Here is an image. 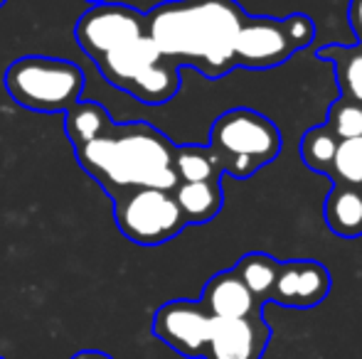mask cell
I'll list each match as a JSON object with an SVG mask.
<instances>
[{
  "instance_id": "4fadbf2b",
  "label": "cell",
  "mask_w": 362,
  "mask_h": 359,
  "mask_svg": "<svg viewBox=\"0 0 362 359\" xmlns=\"http://www.w3.org/2000/svg\"><path fill=\"white\" fill-rule=\"evenodd\" d=\"M323 219L340 239L362 236V187L333 185L323 202Z\"/></svg>"
},
{
  "instance_id": "d6986e66",
  "label": "cell",
  "mask_w": 362,
  "mask_h": 359,
  "mask_svg": "<svg viewBox=\"0 0 362 359\" xmlns=\"http://www.w3.org/2000/svg\"><path fill=\"white\" fill-rule=\"evenodd\" d=\"M340 140L333 135V130L325 123L315 126V128L305 130L300 138V160L308 165L310 170H315L318 175L328 178V170L333 165L335 150H338Z\"/></svg>"
},
{
  "instance_id": "9c48e42d",
  "label": "cell",
  "mask_w": 362,
  "mask_h": 359,
  "mask_svg": "<svg viewBox=\"0 0 362 359\" xmlns=\"http://www.w3.org/2000/svg\"><path fill=\"white\" fill-rule=\"evenodd\" d=\"M215 317L200 300H170L153 315V335L177 355L200 359L205 355Z\"/></svg>"
},
{
  "instance_id": "8fae6325",
  "label": "cell",
  "mask_w": 362,
  "mask_h": 359,
  "mask_svg": "<svg viewBox=\"0 0 362 359\" xmlns=\"http://www.w3.org/2000/svg\"><path fill=\"white\" fill-rule=\"evenodd\" d=\"M272 342V325L264 315L242 317V320L212 322L202 359H262Z\"/></svg>"
},
{
  "instance_id": "9a60e30c",
  "label": "cell",
  "mask_w": 362,
  "mask_h": 359,
  "mask_svg": "<svg viewBox=\"0 0 362 359\" xmlns=\"http://www.w3.org/2000/svg\"><path fill=\"white\" fill-rule=\"evenodd\" d=\"M315 57L335 67L340 99L362 106V44H323Z\"/></svg>"
},
{
  "instance_id": "277c9868",
  "label": "cell",
  "mask_w": 362,
  "mask_h": 359,
  "mask_svg": "<svg viewBox=\"0 0 362 359\" xmlns=\"http://www.w3.org/2000/svg\"><path fill=\"white\" fill-rule=\"evenodd\" d=\"M5 89L15 104L40 114H67L81 101L84 72L74 62L54 57L15 59L5 72Z\"/></svg>"
},
{
  "instance_id": "8992f818",
  "label": "cell",
  "mask_w": 362,
  "mask_h": 359,
  "mask_svg": "<svg viewBox=\"0 0 362 359\" xmlns=\"http://www.w3.org/2000/svg\"><path fill=\"white\" fill-rule=\"evenodd\" d=\"M315 39V23L303 13L288 18L247 15L237 37L234 62L247 69H274Z\"/></svg>"
},
{
  "instance_id": "5b68a950",
  "label": "cell",
  "mask_w": 362,
  "mask_h": 359,
  "mask_svg": "<svg viewBox=\"0 0 362 359\" xmlns=\"http://www.w3.org/2000/svg\"><path fill=\"white\" fill-rule=\"evenodd\" d=\"M94 64L106 82L144 104H168L180 91L177 67L158 52L148 35L121 44L119 49L99 57Z\"/></svg>"
},
{
  "instance_id": "52a82bcc",
  "label": "cell",
  "mask_w": 362,
  "mask_h": 359,
  "mask_svg": "<svg viewBox=\"0 0 362 359\" xmlns=\"http://www.w3.org/2000/svg\"><path fill=\"white\" fill-rule=\"evenodd\" d=\"M111 200L119 231L139 246H160L187 226L173 192L141 187L114 195Z\"/></svg>"
},
{
  "instance_id": "30bf717a",
  "label": "cell",
  "mask_w": 362,
  "mask_h": 359,
  "mask_svg": "<svg viewBox=\"0 0 362 359\" xmlns=\"http://www.w3.org/2000/svg\"><path fill=\"white\" fill-rule=\"evenodd\" d=\"M333 288L330 271L320 261L296 259V261H279L276 283L269 303H276L293 310H308L328 298Z\"/></svg>"
},
{
  "instance_id": "ac0fdd59",
  "label": "cell",
  "mask_w": 362,
  "mask_h": 359,
  "mask_svg": "<svg viewBox=\"0 0 362 359\" xmlns=\"http://www.w3.org/2000/svg\"><path fill=\"white\" fill-rule=\"evenodd\" d=\"M234 273L242 278V283L249 288V293H252L259 303H269L272 291H274V283H276L279 261L269 254L254 251V254H247L237 261Z\"/></svg>"
},
{
  "instance_id": "7402d4cb",
  "label": "cell",
  "mask_w": 362,
  "mask_h": 359,
  "mask_svg": "<svg viewBox=\"0 0 362 359\" xmlns=\"http://www.w3.org/2000/svg\"><path fill=\"white\" fill-rule=\"evenodd\" d=\"M348 20L350 28H353V35L358 37V44H362V0H350Z\"/></svg>"
},
{
  "instance_id": "2e32d148",
  "label": "cell",
  "mask_w": 362,
  "mask_h": 359,
  "mask_svg": "<svg viewBox=\"0 0 362 359\" xmlns=\"http://www.w3.org/2000/svg\"><path fill=\"white\" fill-rule=\"evenodd\" d=\"M173 168L180 182L222 180L224 170L210 145H175Z\"/></svg>"
},
{
  "instance_id": "cb8c5ba5",
  "label": "cell",
  "mask_w": 362,
  "mask_h": 359,
  "mask_svg": "<svg viewBox=\"0 0 362 359\" xmlns=\"http://www.w3.org/2000/svg\"><path fill=\"white\" fill-rule=\"evenodd\" d=\"M89 3H94V5H99V3H109V0H89Z\"/></svg>"
},
{
  "instance_id": "6da1fadb",
  "label": "cell",
  "mask_w": 362,
  "mask_h": 359,
  "mask_svg": "<svg viewBox=\"0 0 362 359\" xmlns=\"http://www.w3.org/2000/svg\"><path fill=\"white\" fill-rule=\"evenodd\" d=\"M247 13L237 0H168L146 13V35L170 64L222 79L237 67L234 49Z\"/></svg>"
},
{
  "instance_id": "44dd1931",
  "label": "cell",
  "mask_w": 362,
  "mask_h": 359,
  "mask_svg": "<svg viewBox=\"0 0 362 359\" xmlns=\"http://www.w3.org/2000/svg\"><path fill=\"white\" fill-rule=\"evenodd\" d=\"M325 126L333 130V135L338 140L362 138V106L353 104V101L338 99L328 109Z\"/></svg>"
},
{
  "instance_id": "ffe728a7",
  "label": "cell",
  "mask_w": 362,
  "mask_h": 359,
  "mask_svg": "<svg viewBox=\"0 0 362 359\" xmlns=\"http://www.w3.org/2000/svg\"><path fill=\"white\" fill-rule=\"evenodd\" d=\"M328 178L333 180V185L362 187V138L340 140Z\"/></svg>"
},
{
  "instance_id": "7c38bea8",
  "label": "cell",
  "mask_w": 362,
  "mask_h": 359,
  "mask_svg": "<svg viewBox=\"0 0 362 359\" xmlns=\"http://www.w3.org/2000/svg\"><path fill=\"white\" fill-rule=\"evenodd\" d=\"M200 303L212 317H219V320H242V317L264 315V303H259L249 293V288L244 286L234 269L215 273L202 288Z\"/></svg>"
},
{
  "instance_id": "d4e9b609",
  "label": "cell",
  "mask_w": 362,
  "mask_h": 359,
  "mask_svg": "<svg viewBox=\"0 0 362 359\" xmlns=\"http://www.w3.org/2000/svg\"><path fill=\"white\" fill-rule=\"evenodd\" d=\"M3 3H5V0H0V5H3Z\"/></svg>"
},
{
  "instance_id": "5bb4252c",
  "label": "cell",
  "mask_w": 362,
  "mask_h": 359,
  "mask_svg": "<svg viewBox=\"0 0 362 359\" xmlns=\"http://www.w3.org/2000/svg\"><path fill=\"white\" fill-rule=\"evenodd\" d=\"M177 207L187 224H207L222 212L224 192L222 180H205V182H180L173 190Z\"/></svg>"
},
{
  "instance_id": "603a6c76",
  "label": "cell",
  "mask_w": 362,
  "mask_h": 359,
  "mask_svg": "<svg viewBox=\"0 0 362 359\" xmlns=\"http://www.w3.org/2000/svg\"><path fill=\"white\" fill-rule=\"evenodd\" d=\"M72 359H114V357L106 355V352H99V350H81V352H76Z\"/></svg>"
},
{
  "instance_id": "3957f363",
  "label": "cell",
  "mask_w": 362,
  "mask_h": 359,
  "mask_svg": "<svg viewBox=\"0 0 362 359\" xmlns=\"http://www.w3.org/2000/svg\"><path fill=\"white\" fill-rule=\"evenodd\" d=\"M210 145L219 165L234 180H249L281 153V130L254 109H232L217 116Z\"/></svg>"
},
{
  "instance_id": "e0dca14e",
  "label": "cell",
  "mask_w": 362,
  "mask_h": 359,
  "mask_svg": "<svg viewBox=\"0 0 362 359\" xmlns=\"http://www.w3.org/2000/svg\"><path fill=\"white\" fill-rule=\"evenodd\" d=\"M109 126H111L109 111L101 104H96V101H79L64 116V130H67V138L72 140L74 148L99 138Z\"/></svg>"
},
{
  "instance_id": "7a4b0ae2",
  "label": "cell",
  "mask_w": 362,
  "mask_h": 359,
  "mask_svg": "<svg viewBox=\"0 0 362 359\" xmlns=\"http://www.w3.org/2000/svg\"><path fill=\"white\" fill-rule=\"evenodd\" d=\"M74 153L109 197L141 187L173 192L180 185L173 168L175 145L148 123H111L99 138L74 148Z\"/></svg>"
},
{
  "instance_id": "ba28073f",
  "label": "cell",
  "mask_w": 362,
  "mask_h": 359,
  "mask_svg": "<svg viewBox=\"0 0 362 359\" xmlns=\"http://www.w3.org/2000/svg\"><path fill=\"white\" fill-rule=\"evenodd\" d=\"M146 35V13L116 3L91 5L74 25L76 44L96 62L104 54L119 49Z\"/></svg>"
}]
</instances>
